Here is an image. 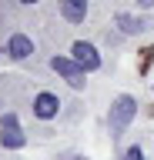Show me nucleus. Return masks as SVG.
I'll return each instance as SVG.
<instances>
[{
	"label": "nucleus",
	"mask_w": 154,
	"mask_h": 160,
	"mask_svg": "<svg viewBox=\"0 0 154 160\" xmlns=\"http://www.w3.org/2000/svg\"><path fill=\"white\" fill-rule=\"evenodd\" d=\"M134 113H137V100L127 97V93H121V97L114 100V107H111V130L114 133H124L127 123L134 120Z\"/></svg>",
	"instance_id": "nucleus-1"
},
{
	"label": "nucleus",
	"mask_w": 154,
	"mask_h": 160,
	"mask_svg": "<svg viewBox=\"0 0 154 160\" xmlns=\"http://www.w3.org/2000/svg\"><path fill=\"white\" fill-rule=\"evenodd\" d=\"M0 143L10 147V150H20L27 143V137H24V130H20V123H17L13 113H3V120H0Z\"/></svg>",
	"instance_id": "nucleus-2"
},
{
	"label": "nucleus",
	"mask_w": 154,
	"mask_h": 160,
	"mask_svg": "<svg viewBox=\"0 0 154 160\" xmlns=\"http://www.w3.org/2000/svg\"><path fill=\"white\" fill-rule=\"evenodd\" d=\"M50 67L57 70V73H61V77L67 80L74 90H81L84 83H87V80H84V70L74 63V57H54V60H50Z\"/></svg>",
	"instance_id": "nucleus-3"
},
{
	"label": "nucleus",
	"mask_w": 154,
	"mask_h": 160,
	"mask_svg": "<svg viewBox=\"0 0 154 160\" xmlns=\"http://www.w3.org/2000/svg\"><path fill=\"white\" fill-rule=\"evenodd\" d=\"M71 53H74V63H77L84 73H87V70H97V67H101V53H97L91 43H84V40H77V43H74V47H71Z\"/></svg>",
	"instance_id": "nucleus-4"
},
{
	"label": "nucleus",
	"mask_w": 154,
	"mask_h": 160,
	"mask_svg": "<svg viewBox=\"0 0 154 160\" xmlns=\"http://www.w3.org/2000/svg\"><path fill=\"white\" fill-rule=\"evenodd\" d=\"M57 110H61V100L54 97V93H37V97H34V113L40 120L57 117Z\"/></svg>",
	"instance_id": "nucleus-5"
},
{
	"label": "nucleus",
	"mask_w": 154,
	"mask_h": 160,
	"mask_svg": "<svg viewBox=\"0 0 154 160\" xmlns=\"http://www.w3.org/2000/svg\"><path fill=\"white\" fill-rule=\"evenodd\" d=\"M61 3V13L67 23H84L87 17V0H57Z\"/></svg>",
	"instance_id": "nucleus-6"
},
{
	"label": "nucleus",
	"mask_w": 154,
	"mask_h": 160,
	"mask_svg": "<svg viewBox=\"0 0 154 160\" xmlns=\"http://www.w3.org/2000/svg\"><path fill=\"white\" fill-rule=\"evenodd\" d=\"M7 53H10L13 60H24L34 53V40L27 37V33H13L10 40H7Z\"/></svg>",
	"instance_id": "nucleus-7"
},
{
	"label": "nucleus",
	"mask_w": 154,
	"mask_h": 160,
	"mask_svg": "<svg viewBox=\"0 0 154 160\" xmlns=\"http://www.w3.org/2000/svg\"><path fill=\"white\" fill-rule=\"evenodd\" d=\"M117 27H121L124 33H141V30H144V20L131 17V13H117Z\"/></svg>",
	"instance_id": "nucleus-8"
},
{
	"label": "nucleus",
	"mask_w": 154,
	"mask_h": 160,
	"mask_svg": "<svg viewBox=\"0 0 154 160\" xmlns=\"http://www.w3.org/2000/svg\"><path fill=\"white\" fill-rule=\"evenodd\" d=\"M124 160H144L141 147H131V150H127V153H124Z\"/></svg>",
	"instance_id": "nucleus-9"
},
{
	"label": "nucleus",
	"mask_w": 154,
	"mask_h": 160,
	"mask_svg": "<svg viewBox=\"0 0 154 160\" xmlns=\"http://www.w3.org/2000/svg\"><path fill=\"white\" fill-rule=\"evenodd\" d=\"M137 3H141V7H151V3H154V0H137Z\"/></svg>",
	"instance_id": "nucleus-10"
},
{
	"label": "nucleus",
	"mask_w": 154,
	"mask_h": 160,
	"mask_svg": "<svg viewBox=\"0 0 154 160\" xmlns=\"http://www.w3.org/2000/svg\"><path fill=\"white\" fill-rule=\"evenodd\" d=\"M20 3H37V0H20Z\"/></svg>",
	"instance_id": "nucleus-11"
}]
</instances>
